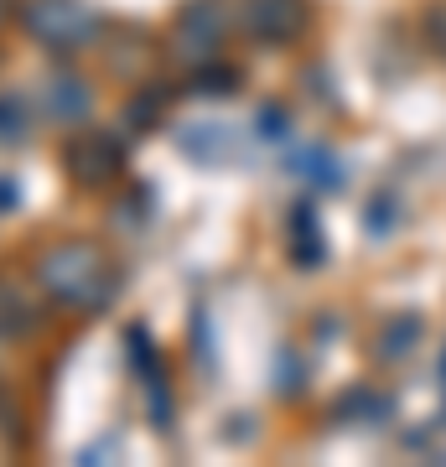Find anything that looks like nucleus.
Segmentation results:
<instances>
[{"instance_id":"8","label":"nucleus","mask_w":446,"mask_h":467,"mask_svg":"<svg viewBox=\"0 0 446 467\" xmlns=\"http://www.w3.org/2000/svg\"><path fill=\"white\" fill-rule=\"evenodd\" d=\"M0 21H5V0H0Z\"/></svg>"},{"instance_id":"1","label":"nucleus","mask_w":446,"mask_h":467,"mask_svg":"<svg viewBox=\"0 0 446 467\" xmlns=\"http://www.w3.org/2000/svg\"><path fill=\"white\" fill-rule=\"evenodd\" d=\"M36 281L67 312H99L115 291V270L94 244H57V250H42Z\"/></svg>"},{"instance_id":"3","label":"nucleus","mask_w":446,"mask_h":467,"mask_svg":"<svg viewBox=\"0 0 446 467\" xmlns=\"http://www.w3.org/2000/svg\"><path fill=\"white\" fill-rule=\"evenodd\" d=\"M63 161H67V171H73V182L99 187V182H109V177L119 171V146L104 130H78L73 140H67Z\"/></svg>"},{"instance_id":"6","label":"nucleus","mask_w":446,"mask_h":467,"mask_svg":"<svg viewBox=\"0 0 446 467\" xmlns=\"http://www.w3.org/2000/svg\"><path fill=\"white\" fill-rule=\"evenodd\" d=\"M36 322V312L21 301V291H11V285H0V337H21L26 327Z\"/></svg>"},{"instance_id":"7","label":"nucleus","mask_w":446,"mask_h":467,"mask_svg":"<svg viewBox=\"0 0 446 467\" xmlns=\"http://www.w3.org/2000/svg\"><path fill=\"white\" fill-rule=\"evenodd\" d=\"M11 202H16V182H5V177H0V213H5Z\"/></svg>"},{"instance_id":"5","label":"nucleus","mask_w":446,"mask_h":467,"mask_svg":"<svg viewBox=\"0 0 446 467\" xmlns=\"http://www.w3.org/2000/svg\"><path fill=\"white\" fill-rule=\"evenodd\" d=\"M32 135V119H26V104L16 94H0V150L5 146H21Z\"/></svg>"},{"instance_id":"4","label":"nucleus","mask_w":446,"mask_h":467,"mask_svg":"<svg viewBox=\"0 0 446 467\" xmlns=\"http://www.w3.org/2000/svg\"><path fill=\"white\" fill-rule=\"evenodd\" d=\"M42 115L57 119V125H73V119L88 115V88H83V78H73V73H47L42 78Z\"/></svg>"},{"instance_id":"2","label":"nucleus","mask_w":446,"mask_h":467,"mask_svg":"<svg viewBox=\"0 0 446 467\" xmlns=\"http://www.w3.org/2000/svg\"><path fill=\"white\" fill-rule=\"evenodd\" d=\"M21 26L32 42H42L47 52H83L99 36V16L83 0H21Z\"/></svg>"}]
</instances>
